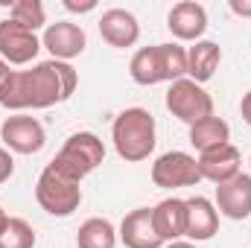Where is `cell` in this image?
<instances>
[{
  "label": "cell",
  "instance_id": "obj_1",
  "mask_svg": "<svg viewBox=\"0 0 251 248\" xmlns=\"http://www.w3.org/2000/svg\"><path fill=\"white\" fill-rule=\"evenodd\" d=\"M79 85V76L70 62H38L29 70H15L9 79L0 105L9 111H38L67 102Z\"/></svg>",
  "mask_w": 251,
  "mask_h": 248
},
{
  "label": "cell",
  "instance_id": "obj_2",
  "mask_svg": "<svg viewBox=\"0 0 251 248\" xmlns=\"http://www.w3.org/2000/svg\"><path fill=\"white\" fill-rule=\"evenodd\" d=\"M128 73L137 85L152 88L161 82H178L187 76V50L181 44H152V47H140L131 62Z\"/></svg>",
  "mask_w": 251,
  "mask_h": 248
},
{
  "label": "cell",
  "instance_id": "obj_3",
  "mask_svg": "<svg viewBox=\"0 0 251 248\" xmlns=\"http://www.w3.org/2000/svg\"><path fill=\"white\" fill-rule=\"evenodd\" d=\"M114 152L126 164H140L155 152V117L146 108H126L111 123Z\"/></svg>",
  "mask_w": 251,
  "mask_h": 248
},
{
  "label": "cell",
  "instance_id": "obj_4",
  "mask_svg": "<svg viewBox=\"0 0 251 248\" xmlns=\"http://www.w3.org/2000/svg\"><path fill=\"white\" fill-rule=\"evenodd\" d=\"M102 161H105L102 140L94 131H76V134H70L64 140V146L56 152V158L47 167H53L56 173H62L64 178L82 184V178H88Z\"/></svg>",
  "mask_w": 251,
  "mask_h": 248
},
{
  "label": "cell",
  "instance_id": "obj_5",
  "mask_svg": "<svg viewBox=\"0 0 251 248\" xmlns=\"http://www.w3.org/2000/svg\"><path fill=\"white\" fill-rule=\"evenodd\" d=\"M35 201L41 204L44 213L50 216H73L82 204V187L79 181L64 178L62 173H56L53 167H44V173L35 181Z\"/></svg>",
  "mask_w": 251,
  "mask_h": 248
},
{
  "label": "cell",
  "instance_id": "obj_6",
  "mask_svg": "<svg viewBox=\"0 0 251 248\" xmlns=\"http://www.w3.org/2000/svg\"><path fill=\"white\" fill-rule=\"evenodd\" d=\"M167 111L187 125H196L204 117H213V97L204 91V85H196L193 79H178L167 88Z\"/></svg>",
  "mask_w": 251,
  "mask_h": 248
},
{
  "label": "cell",
  "instance_id": "obj_7",
  "mask_svg": "<svg viewBox=\"0 0 251 248\" xmlns=\"http://www.w3.org/2000/svg\"><path fill=\"white\" fill-rule=\"evenodd\" d=\"M199 181H201L199 164L190 152L173 149V152H164L161 158H155V164H152V184L161 187V190L196 187Z\"/></svg>",
  "mask_w": 251,
  "mask_h": 248
},
{
  "label": "cell",
  "instance_id": "obj_8",
  "mask_svg": "<svg viewBox=\"0 0 251 248\" xmlns=\"http://www.w3.org/2000/svg\"><path fill=\"white\" fill-rule=\"evenodd\" d=\"M0 140L15 155H35L47 143V131L29 114H12L0 123Z\"/></svg>",
  "mask_w": 251,
  "mask_h": 248
},
{
  "label": "cell",
  "instance_id": "obj_9",
  "mask_svg": "<svg viewBox=\"0 0 251 248\" xmlns=\"http://www.w3.org/2000/svg\"><path fill=\"white\" fill-rule=\"evenodd\" d=\"M38 50H41V38L32 29L15 24L12 18L0 21V59L6 64H18V67L29 64L38 56Z\"/></svg>",
  "mask_w": 251,
  "mask_h": 248
},
{
  "label": "cell",
  "instance_id": "obj_10",
  "mask_svg": "<svg viewBox=\"0 0 251 248\" xmlns=\"http://www.w3.org/2000/svg\"><path fill=\"white\" fill-rule=\"evenodd\" d=\"M41 47L50 50V56H53L56 62H70V59H76V56L85 53L88 35H85V29H82L79 24H73V21H56V24H50V26L44 29Z\"/></svg>",
  "mask_w": 251,
  "mask_h": 248
},
{
  "label": "cell",
  "instance_id": "obj_11",
  "mask_svg": "<svg viewBox=\"0 0 251 248\" xmlns=\"http://www.w3.org/2000/svg\"><path fill=\"white\" fill-rule=\"evenodd\" d=\"M199 164V175L201 181H213V184H225L231 181L234 175H240V167H243V155L234 143H225V146H216V149H207L196 158Z\"/></svg>",
  "mask_w": 251,
  "mask_h": 248
},
{
  "label": "cell",
  "instance_id": "obj_12",
  "mask_svg": "<svg viewBox=\"0 0 251 248\" xmlns=\"http://www.w3.org/2000/svg\"><path fill=\"white\" fill-rule=\"evenodd\" d=\"M216 210L225 219L243 222L251 216V175L240 173L225 184H216Z\"/></svg>",
  "mask_w": 251,
  "mask_h": 248
},
{
  "label": "cell",
  "instance_id": "obj_13",
  "mask_svg": "<svg viewBox=\"0 0 251 248\" xmlns=\"http://www.w3.org/2000/svg\"><path fill=\"white\" fill-rule=\"evenodd\" d=\"M167 29L178 38V41H201L204 29H207V12L201 3H193V0H184V3H176L167 15Z\"/></svg>",
  "mask_w": 251,
  "mask_h": 248
},
{
  "label": "cell",
  "instance_id": "obj_14",
  "mask_svg": "<svg viewBox=\"0 0 251 248\" xmlns=\"http://www.w3.org/2000/svg\"><path fill=\"white\" fill-rule=\"evenodd\" d=\"M100 35L108 47H134L137 38H140V24L137 18L128 12V9H105L102 18H100Z\"/></svg>",
  "mask_w": 251,
  "mask_h": 248
},
{
  "label": "cell",
  "instance_id": "obj_15",
  "mask_svg": "<svg viewBox=\"0 0 251 248\" xmlns=\"http://www.w3.org/2000/svg\"><path fill=\"white\" fill-rule=\"evenodd\" d=\"M187 204V225H184V237L190 243H207L216 237L219 231V210L210 198L204 196H193L184 198Z\"/></svg>",
  "mask_w": 251,
  "mask_h": 248
},
{
  "label": "cell",
  "instance_id": "obj_16",
  "mask_svg": "<svg viewBox=\"0 0 251 248\" xmlns=\"http://www.w3.org/2000/svg\"><path fill=\"white\" fill-rule=\"evenodd\" d=\"M117 237L126 248H164V240L158 237L155 222H152V207H137L126 213Z\"/></svg>",
  "mask_w": 251,
  "mask_h": 248
},
{
  "label": "cell",
  "instance_id": "obj_17",
  "mask_svg": "<svg viewBox=\"0 0 251 248\" xmlns=\"http://www.w3.org/2000/svg\"><path fill=\"white\" fill-rule=\"evenodd\" d=\"M152 222H155V231L158 237L167 243H176L184 237V225H187V204L184 198H164L152 207Z\"/></svg>",
  "mask_w": 251,
  "mask_h": 248
},
{
  "label": "cell",
  "instance_id": "obj_18",
  "mask_svg": "<svg viewBox=\"0 0 251 248\" xmlns=\"http://www.w3.org/2000/svg\"><path fill=\"white\" fill-rule=\"evenodd\" d=\"M219 64H222V47L216 41L201 38L187 50V79H193L196 85H204L216 76Z\"/></svg>",
  "mask_w": 251,
  "mask_h": 248
},
{
  "label": "cell",
  "instance_id": "obj_19",
  "mask_svg": "<svg viewBox=\"0 0 251 248\" xmlns=\"http://www.w3.org/2000/svg\"><path fill=\"white\" fill-rule=\"evenodd\" d=\"M190 143H193V149H199V155L207 152V149L225 146V143H231V125L216 114L204 117L196 125H190Z\"/></svg>",
  "mask_w": 251,
  "mask_h": 248
},
{
  "label": "cell",
  "instance_id": "obj_20",
  "mask_svg": "<svg viewBox=\"0 0 251 248\" xmlns=\"http://www.w3.org/2000/svg\"><path fill=\"white\" fill-rule=\"evenodd\" d=\"M117 228L102 219V216H91L79 225L76 231V246L79 248H117Z\"/></svg>",
  "mask_w": 251,
  "mask_h": 248
},
{
  "label": "cell",
  "instance_id": "obj_21",
  "mask_svg": "<svg viewBox=\"0 0 251 248\" xmlns=\"http://www.w3.org/2000/svg\"><path fill=\"white\" fill-rule=\"evenodd\" d=\"M38 237L32 231V225L21 216H9L3 234H0V248H35Z\"/></svg>",
  "mask_w": 251,
  "mask_h": 248
},
{
  "label": "cell",
  "instance_id": "obj_22",
  "mask_svg": "<svg viewBox=\"0 0 251 248\" xmlns=\"http://www.w3.org/2000/svg\"><path fill=\"white\" fill-rule=\"evenodd\" d=\"M9 18L15 24H21V26L32 29V32H38L47 24V12H44V6L38 0H18V3H12L9 6Z\"/></svg>",
  "mask_w": 251,
  "mask_h": 248
},
{
  "label": "cell",
  "instance_id": "obj_23",
  "mask_svg": "<svg viewBox=\"0 0 251 248\" xmlns=\"http://www.w3.org/2000/svg\"><path fill=\"white\" fill-rule=\"evenodd\" d=\"M15 175V158L6 146H0V184H6Z\"/></svg>",
  "mask_w": 251,
  "mask_h": 248
},
{
  "label": "cell",
  "instance_id": "obj_24",
  "mask_svg": "<svg viewBox=\"0 0 251 248\" xmlns=\"http://www.w3.org/2000/svg\"><path fill=\"white\" fill-rule=\"evenodd\" d=\"M64 9H67V12H79V15H82V12H94V9H97V3H94V0H85V3L64 0Z\"/></svg>",
  "mask_w": 251,
  "mask_h": 248
},
{
  "label": "cell",
  "instance_id": "obj_25",
  "mask_svg": "<svg viewBox=\"0 0 251 248\" xmlns=\"http://www.w3.org/2000/svg\"><path fill=\"white\" fill-rule=\"evenodd\" d=\"M228 6H231V12H234V15L249 18V21H251V0H231Z\"/></svg>",
  "mask_w": 251,
  "mask_h": 248
},
{
  "label": "cell",
  "instance_id": "obj_26",
  "mask_svg": "<svg viewBox=\"0 0 251 248\" xmlns=\"http://www.w3.org/2000/svg\"><path fill=\"white\" fill-rule=\"evenodd\" d=\"M12 73H15V70H12L9 64L0 59V97L6 94V88H9V79H12Z\"/></svg>",
  "mask_w": 251,
  "mask_h": 248
},
{
  "label": "cell",
  "instance_id": "obj_27",
  "mask_svg": "<svg viewBox=\"0 0 251 248\" xmlns=\"http://www.w3.org/2000/svg\"><path fill=\"white\" fill-rule=\"evenodd\" d=\"M240 114H243V120L251 125V91H246L243 99H240Z\"/></svg>",
  "mask_w": 251,
  "mask_h": 248
},
{
  "label": "cell",
  "instance_id": "obj_28",
  "mask_svg": "<svg viewBox=\"0 0 251 248\" xmlns=\"http://www.w3.org/2000/svg\"><path fill=\"white\" fill-rule=\"evenodd\" d=\"M164 248H196V243H190V240H176V243H167Z\"/></svg>",
  "mask_w": 251,
  "mask_h": 248
},
{
  "label": "cell",
  "instance_id": "obj_29",
  "mask_svg": "<svg viewBox=\"0 0 251 248\" xmlns=\"http://www.w3.org/2000/svg\"><path fill=\"white\" fill-rule=\"evenodd\" d=\"M6 222H9V213L0 207V234H3V228H6Z\"/></svg>",
  "mask_w": 251,
  "mask_h": 248
},
{
  "label": "cell",
  "instance_id": "obj_30",
  "mask_svg": "<svg viewBox=\"0 0 251 248\" xmlns=\"http://www.w3.org/2000/svg\"><path fill=\"white\" fill-rule=\"evenodd\" d=\"M249 164H251V158H249Z\"/></svg>",
  "mask_w": 251,
  "mask_h": 248
}]
</instances>
